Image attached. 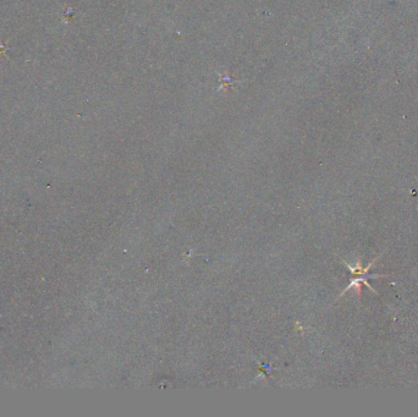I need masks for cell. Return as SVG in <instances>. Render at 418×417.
Masks as SVG:
<instances>
[{
    "label": "cell",
    "mask_w": 418,
    "mask_h": 417,
    "mask_svg": "<svg viewBox=\"0 0 418 417\" xmlns=\"http://www.w3.org/2000/svg\"><path fill=\"white\" fill-rule=\"evenodd\" d=\"M379 257H380V256H378L377 258H374L373 261H372L371 263L368 264L366 268H363V267H362V265H361V262H360V261L357 262V264H356V267H354V265L349 264L348 262H346V261H343V259H341V262H342V263L345 264L346 267L349 268L350 273H351L352 276H354V278H352V279L350 280L349 286H348V288H346L345 290H343V291L341 292V295L345 294L346 291H349V290L351 289L352 286H356V288H357L358 295H361L360 288H361V285H362V284H364V285L368 286V288H370V289L372 290V291L374 292V294H378V292L376 291V290H374L373 286L371 285V283H368V279H376V278H386V277H390V276H385V274H370V273H368V272L371 271L372 265H373L374 263H376V262H377V259L379 258Z\"/></svg>",
    "instance_id": "obj_1"
},
{
    "label": "cell",
    "mask_w": 418,
    "mask_h": 417,
    "mask_svg": "<svg viewBox=\"0 0 418 417\" xmlns=\"http://www.w3.org/2000/svg\"><path fill=\"white\" fill-rule=\"evenodd\" d=\"M6 51H8V45H6V43L0 41V58H2L3 55H5Z\"/></svg>",
    "instance_id": "obj_2"
}]
</instances>
